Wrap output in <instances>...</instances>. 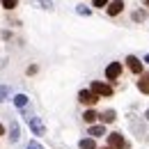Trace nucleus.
<instances>
[{
  "label": "nucleus",
  "instance_id": "obj_15",
  "mask_svg": "<svg viewBox=\"0 0 149 149\" xmlns=\"http://www.w3.org/2000/svg\"><path fill=\"white\" fill-rule=\"evenodd\" d=\"M131 19L135 21V23H142V21H147V9H135V12L131 14Z\"/></svg>",
  "mask_w": 149,
  "mask_h": 149
},
{
  "label": "nucleus",
  "instance_id": "obj_12",
  "mask_svg": "<svg viewBox=\"0 0 149 149\" xmlns=\"http://www.w3.org/2000/svg\"><path fill=\"white\" fill-rule=\"evenodd\" d=\"M12 101H14V106H16L19 110H23V108H25V106L30 103V99H28V94H14V99H12Z\"/></svg>",
  "mask_w": 149,
  "mask_h": 149
},
{
  "label": "nucleus",
  "instance_id": "obj_21",
  "mask_svg": "<svg viewBox=\"0 0 149 149\" xmlns=\"http://www.w3.org/2000/svg\"><path fill=\"white\" fill-rule=\"evenodd\" d=\"M37 71H39V67H37V64H30V67L25 69V74H28V76H35Z\"/></svg>",
  "mask_w": 149,
  "mask_h": 149
},
{
  "label": "nucleus",
  "instance_id": "obj_10",
  "mask_svg": "<svg viewBox=\"0 0 149 149\" xmlns=\"http://www.w3.org/2000/svg\"><path fill=\"white\" fill-rule=\"evenodd\" d=\"M138 92L149 94V71H142V74L138 76Z\"/></svg>",
  "mask_w": 149,
  "mask_h": 149
},
{
  "label": "nucleus",
  "instance_id": "obj_27",
  "mask_svg": "<svg viewBox=\"0 0 149 149\" xmlns=\"http://www.w3.org/2000/svg\"><path fill=\"white\" fill-rule=\"evenodd\" d=\"M96 149H110V147H96Z\"/></svg>",
  "mask_w": 149,
  "mask_h": 149
},
{
  "label": "nucleus",
  "instance_id": "obj_19",
  "mask_svg": "<svg viewBox=\"0 0 149 149\" xmlns=\"http://www.w3.org/2000/svg\"><path fill=\"white\" fill-rule=\"evenodd\" d=\"M108 2H110V0H92V7H96V9H106Z\"/></svg>",
  "mask_w": 149,
  "mask_h": 149
},
{
  "label": "nucleus",
  "instance_id": "obj_20",
  "mask_svg": "<svg viewBox=\"0 0 149 149\" xmlns=\"http://www.w3.org/2000/svg\"><path fill=\"white\" fill-rule=\"evenodd\" d=\"M7 96H9V90H7L5 85H0V103H2V101H7Z\"/></svg>",
  "mask_w": 149,
  "mask_h": 149
},
{
  "label": "nucleus",
  "instance_id": "obj_11",
  "mask_svg": "<svg viewBox=\"0 0 149 149\" xmlns=\"http://www.w3.org/2000/svg\"><path fill=\"white\" fill-rule=\"evenodd\" d=\"M96 119H99V112L94 110V108H87V110L83 112V122H85L87 126H92V124H96Z\"/></svg>",
  "mask_w": 149,
  "mask_h": 149
},
{
  "label": "nucleus",
  "instance_id": "obj_17",
  "mask_svg": "<svg viewBox=\"0 0 149 149\" xmlns=\"http://www.w3.org/2000/svg\"><path fill=\"white\" fill-rule=\"evenodd\" d=\"M0 7H5L7 12H12V9L19 7V0H0Z\"/></svg>",
  "mask_w": 149,
  "mask_h": 149
},
{
  "label": "nucleus",
  "instance_id": "obj_23",
  "mask_svg": "<svg viewBox=\"0 0 149 149\" xmlns=\"http://www.w3.org/2000/svg\"><path fill=\"white\" fill-rule=\"evenodd\" d=\"M5 135V124H0V138Z\"/></svg>",
  "mask_w": 149,
  "mask_h": 149
},
{
  "label": "nucleus",
  "instance_id": "obj_6",
  "mask_svg": "<svg viewBox=\"0 0 149 149\" xmlns=\"http://www.w3.org/2000/svg\"><path fill=\"white\" fill-rule=\"evenodd\" d=\"M99 101H101V99L94 92H90V90H80V92H78V103H83L85 108H94Z\"/></svg>",
  "mask_w": 149,
  "mask_h": 149
},
{
  "label": "nucleus",
  "instance_id": "obj_9",
  "mask_svg": "<svg viewBox=\"0 0 149 149\" xmlns=\"http://www.w3.org/2000/svg\"><path fill=\"white\" fill-rule=\"evenodd\" d=\"M103 135H108V131H106V126L103 124H92L90 129H87V138H103Z\"/></svg>",
  "mask_w": 149,
  "mask_h": 149
},
{
  "label": "nucleus",
  "instance_id": "obj_22",
  "mask_svg": "<svg viewBox=\"0 0 149 149\" xmlns=\"http://www.w3.org/2000/svg\"><path fill=\"white\" fill-rule=\"evenodd\" d=\"M25 149H44V147H41L39 142H28V147H25Z\"/></svg>",
  "mask_w": 149,
  "mask_h": 149
},
{
  "label": "nucleus",
  "instance_id": "obj_2",
  "mask_svg": "<svg viewBox=\"0 0 149 149\" xmlns=\"http://www.w3.org/2000/svg\"><path fill=\"white\" fill-rule=\"evenodd\" d=\"M122 74H124V64H122V62H110V64L106 67V71H103L106 80H108V85L117 83V80L122 78Z\"/></svg>",
  "mask_w": 149,
  "mask_h": 149
},
{
  "label": "nucleus",
  "instance_id": "obj_5",
  "mask_svg": "<svg viewBox=\"0 0 149 149\" xmlns=\"http://www.w3.org/2000/svg\"><path fill=\"white\" fill-rule=\"evenodd\" d=\"M25 124L30 126V131L37 135V138H44L46 135V126H44V122H41V117H35V115H28L25 117Z\"/></svg>",
  "mask_w": 149,
  "mask_h": 149
},
{
  "label": "nucleus",
  "instance_id": "obj_8",
  "mask_svg": "<svg viewBox=\"0 0 149 149\" xmlns=\"http://www.w3.org/2000/svg\"><path fill=\"white\" fill-rule=\"evenodd\" d=\"M99 122H101L103 126H108V124H115V122H117V112L112 110V108H108V110H103L101 115H99Z\"/></svg>",
  "mask_w": 149,
  "mask_h": 149
},
{
  "label": "nucleus",
  "instance_id": "obj_18",
  "mask_svg": "<svg viewBox=\"0 0 149 149\" xmlns=\"http://www.w3.org/2000/svg\"><path fill=\"white\" fill-rule=\"evenodd\" d=\"M76 12H78L80 16H92V7H85V5H78Z\"/></svg>",
  "mask_w": 149,
  "mask_h": 149
},
{
  "label": "nucleus",
  "instance_id": "obj_1",
  "mask_svg": "<svg viewBox=\"0 0 149 149\" xmlns=\"http://www.w3.org/2000/svg\"><path fill=\"white\" fill-rule=\"evenodd\" d=\"M90 92H94L99 99H110L112 94H115V90H112V85H108L106 80H92Z\"/></svg>",
  "mask_w": 149,
  "mask_h": 149
},
{
  "label": "nucleus",
  "instance_id": "obj_26",
  "mask_svg": "<svg viewBox=\"0 0 149 149\" xmlns=\"http://www.w3.org/2000/svg\"><path fill=\"white\" fill-rule=\"evenodd\" d=\"M145 7H147V9H149V0H145Z\"/></svg>",
  "mask_w": 149,
  "mask_h": 149
},
{
  "label": "nucleus",
  "instance_id": "obj_3",
  "mask_svg": "<svg viewBox=\"0 0 149 149\" xmlns=\"http://www.w3.org/2000/svg\"><path fill=\"white\" fill-rule=\"evenodd\" d=\"M106 147H110V149H129V140L122 135V133H117V131H112V133H108L106 135Z\"/></svg>",
  "mask_w": 149,
  "mask_h": 149
},
{
  "label": "nucleus",
  "instance_id": "obj_7",
  "mask_svg": "<svg viewBox=\"0 0 149 149\" xmlns=\"http://www.w3.org/2000/svg\"><path fill=\"white\" fill-rule=\"evenodd\" d=\"M124 7H126V2H124V0H110V2H108V7H106V14H108L110 19H117V16L124 12Z\"/></svg>",
  "mask_w": 149,
  "mask_h": 149
},
{
  "label": "nucleus",
  "instance_id": "obj_25",
  "mask_svg": "<svg viewBox=\"0 0 149 149\" xmlns=\"http://www.w3.org/2000/svg\"><path fill=\"white\" fill-rule=\"evenodd\" d=\"M145 117H147V122H149V108H147V112H145Z\"/></svg>",
  "mask_w": 149,
  "mask_h": 149
},
{
  "label": "nucleus",
  "instance_id": "obj_24",
  "mask_svg": "<svg viewBox=\"0 0 149 149\" xmlns=\"http://www.w3.org/2000/svg\"><path fill=\"white\" fill-rule=\"evenodd\" d=\"M142 64H149V55H145V57H142Z\"/></svg>",
  "mask_w": 149,
  "mask_h": 149
},
{
  "label": "nucleus",
  "instance_id": "obj_13",
  "mask_svg": "<svg viewBox=\"0 0 149 149\" xmlns=\"http://www.w3.org/2000/svg\"><path fill=\"white\" fill-rule=\"evenodd\" d=\"M9 140L12 142H19L21 140V129H19L16 122H12V126H9Z\"/></svg>",
  "mask_w": 149,
  "mask_h": 149
},
{
  "label": "nucleus",
  "instance_id": "obj_4",
  "mask_svg": "<svg viewBox=\"0 0 149 149\" xmlns=\"http://www.w3.org/2000/svg\"><path fill=\"white\" fill-rule=\"evenodd\" d=\"M122 64H124V67H126L133 76H140L142 71H145V64H142V60H140L138 55H126Z\"/></svg>",
  "mask_w": 149,
  "mask_h": 149
},
{
  "label": "nucleus",
  "instance_id": "obj_16",
  "mask_svg": "<svg viewBox=\"0 0 149 149\" xmlns=\"http://www.w3.org/2000/svg\"><path fill=\"white\" fill-rule=\"evenodd\" d=\"M32 7H39V9H53V0H35Z\"/></svg>",
  "mask_w": 149,
  "mask_h": 149
},
{
  "label": "nucleus",
  "instance_id": "obj_14",
  "mask_svg": "<svg viewBox=\"0 0 149 149\" xmlns=\"http://www.w3.org/2000/svg\"><path fill=\"white\" fill-rule=\"evenodd\" d=\"M99 145H96V140L94 138H83L80 142H78V149H96Z\"/></svg>",
  "mask_w": 149,
  "mask_h": 149
}]
</instances>
